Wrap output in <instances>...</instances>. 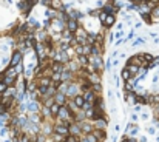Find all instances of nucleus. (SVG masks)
<instances>
[{"label":"nucleus","mask_w":159,"mask_h":142,"mask_svg":"<svg viewBox=\"0 0 159 142\" xmlns=\"http://www.w3.org/2000/svg\"><path fill=\"white\" fill-rule=\"evenodd\" d=\"M23 62V54L20 53L19 50H14L13 54H11V57H9V63H8V67H17L19 63H22Z\"/></svg>","instance_id":"nucleus-3"},{"label":"nucleus","mask_w":159,"mask_h":142,"mask_svg":"<svg viewBox=\"0 0 159 142\" xmlns=\"http://www.w3.org/2000/svg\"><path fill=\"white\" fill-rule=\"evenodd\" d=\"M136 140H137V142H148V139H147L145 136H139V137H137Z\"/></svg>","instance_id":"nucleus-44"},{"label":"nucleus","mask_w":159,"mask_h":142,"mask_svg":"<svg viewBox=\"0 0 159 142\" xmlns=\"http://www.w3.org/2000/svg\"><path fill=\"white\" fill-rule=\"evenodd\" d=\"M134 107V113H139L141 110H142V105L141 104H136V105H133Z\"/></svg>","instance_id":"nucleus-41"},{"label":"nucleus","mask_w":159,"mask_h":142,"mask_svg":"<svg viewBox=\"0 0 159 142\" xmlns=\"http://www.w3.org/2000/svg\"><path fill=\"white\" fill-rule=\"evenodd\" d=\"M111 68H113V60H111V57H108L104 62V70L105 71H111Z\"/></svg>","instance_id":"nucleus-29"},{"label":"nucleus","mask_w":159,"mask_h":142,"mask_svg":"<svg viewBox=\"0 0 159 142\" xmlns=\"http://www.w3.org/2000/svg\"><path fill=\"white\" fill-rule=\"evenodd\" d=\"M67 102H68V97L63 94V93H60V91H57L56 94H54V104H57L59 107H63V105H67Z\"/></svg>","instance_id":"nucleus-13"},{"label":"nucleus","mask_w":159,"mask_h":142,"mask_svg":"<svg viewBox=\"0 0 159 142\" xmlns=\"http://www.w3.org/2000/svg\"><path fill=\"white\" fill-rule=\"evenodd\" d=\"M40 116H42V119H45V121H51V111H50V108L48 107H42L40 108Z\"/></svg>","instance_id":"nucleus-20"},{"label":"nucleus","mask_w":159,"mask_h":142,"mask_svg":"<svg viewBox=\"0 0 159 142\" xmlns=\"http://www.w3.org/2000/svg\"><path fill=\"white\" fill-rule=\"evenodd\" d=\"M45 17H46V19H56V17H57V11L52 9V8H46Z\"/></svg>","instance_id":"nucleus-25"},{"label":"nucleus","mask_w":159,"mask_h":142,"mask_svg":"<svg viewBox=\"0 0 159 142\" xmlns=\"http://www.w3.org/2000/svg\"><path fill=\"white\" fill-rule=\"evenodd\" d=\"M100 11H104L105 14H114V16L119 13V9L114 6L113 0H108V2H105V3H104V6L100 8Z\"/></svg>","instance_id":"nucleus-8"},{"label":"nucleus","mask_w":159,"mask_h":142,"mask_svg":"<svg viewBox=\"0 0 159 142\" xmlns=\"http://www.w3.org/2000/svg\"><path fill=\"white\" fill-rule=\"evenodd\" d=\"M107 96H108V99H111V97H113V91H111V90H108V93H107Z\"/></svg>","instance_id":"nucleus-47"},{"label":"nucleus","mask_w":159,"mask_h":142,"mask_svg":"<svg viewBox=\"0 0 159 142\" xmlns=\"http://www.w3.org/2000/svg\"><path fill=\"white\" fill-rule=\"evenodd\" d=\"M136 36H137L136 29H134V28H131V29H130V32H128V36L125 37V42H127V40H133V39H136Z\"/></svg>","instance_id":"nucleus-30"},{"label":"nucleus","mask_w":159,"mask_h":142,"mask_svg":"<svg viewBox=\"0 0 159 142\" xmlns=\"http://www.w3.org/2000/svg\"><path fill=\"white\" fill-rule=\"evenodd\" d=\"M141 26H142V23H141V22H136V23H134V26H133V28H134V29H139Z\"/></svg>","instance_id":"nucleus-46"},{"label":"nucleus","mask_w":159,"mask_h":142,"mask_svg":"<svg viewBox=\"0 0 159 142\" xmlns=\"http://www.w3.org/2000/svg\"><path fill=\"white\" fill-rule=\"evenodd\" d=\"M46 139H48V136H45L44 133H39L36 136V142H46Z\"/></svg>","instance_id":"nucleus-32"},{"label":"nucleus","mask_w":159,"mask_h":142,"mask_svg":"<svg viewBox=\"0 0 159 142\" xmlns=\"http://www.w3.org/2000/svg\"><path fill=\"white\" fill-rule=\"evenodd\" d=\"M113 36H114V40H118V39H124L125 32L121 29V31H116V32H113Z\"/></svg>","instance_id":"nucleus-33"},{"label":"nucleus","mask_w":159,"mask_h":142,"mask_svg":"<svg viewBox=\"0 0 159 142\" xmlns=\"http://www.w3.org/2000/svg\"><path fill=\"white\" fill-rule=\"evenodd\" d=\"M3 142H13V140H11V137H5V140H3Z\"/></svg>","instance_id":"nucleus-50"},{"label":"nucleus","mask_w":159,"mask_h":142,"mask_svg":"<svg viewBox=\"0 0 159 142\" xmlns=\"http://www.w3.org/2000/svg\"><path fill=\"white\" fill-rule=\"evenodd\" d=\"M147 131H148V134H154V133H156V127L150 125V127L147 128Z\"/></svg>","instance_id":"nucleus-38"},{"label":"nucleus","mask_w":159,"mask_h":142,"mask_svg":"<svg viewBox=\"0 0 159 142\" xmlns=\"http://www.w3.org/2000/svg\"><path fill=\"white\" fill-rule=\"evenodd\" d=\"M93 107H94V104H90V102H83V105H82V108H80V110L87 111V110H90V108H93Z\"/></svg>","instance_id":"nucleus-36"},{"label":"nucleus","mask_w":159,"mask_h":142,"mask_svg":"<svg viewBox=\"0 0 159 142\" xmlns=\"http://www.w3.org/2000/svg\"><path fill=\"white\" fill-rule=\"evenodd\" d=\"M40 2H42V5H44V6L51 8V2H52V0H40Z\"/></svg>","instance_id":"nucleus-39"},{"label":"nucleus","mask_w":159,"mask_h":142,"mask_svg":"<svg viewBox=\"0 0 159 142\" xmlns=\"http://www.w3.org/2000/svg\"><path fill=\"white\" fill-rule=\"evenodd\" d=\"M59 108H60V107H59L57 104H52V105L50 107V111H51V117H52V119L59 114Z\"/></svg>","instance_id":"nucleus-28"},{"label":"nucleus","mask_w":159,"mask_h":142,"mask_svg":"<svg viewBox=\"0 0 159 142\" xmlns=\"http://www.w3.org/2000/svg\"><path fill=\"white\" fill-rule=\"evenodd\" d=\"M80 25H79V20H74V19H68V22L65 23V28L70 31V32H76L77 31V28H79Z\"/></svg>","instance_id":"nucleus-14"},{"label":"nucleus","mask_w":159,"mask_h":142,"mask_svg":"<svg viewBox=\"0 0 159 142\" xmlns=\"http://www.w3.org/2000/svg\"><path fill=\"white\" fill-rule=\"evenodd\" d=\"M77 124H79V127H80V130H82L83 134H88V133H93V131H94V125H93L91 121H88V119H85V121H80V122H77Z\"/></svg>","instance_id":"nucleus-9"},{"label":"nucleus","mask_w":159,"mask_h":142,"mask_svg":"<svg viewBox=\"0 0 159 142\" xmlns=\"http://www.w3.org/2000/svg\"><path fill=\"white\" fill-rule=\"evenodd\" d=\"M136 13H139L141 16H147V14H152V8L148 6L145 2H142V3H137V9H136Z\"/></svg>","instance_id":"nucleus-15"},{"label":"nucleus","mask_w":159,"mask_h":142,"mask_svg":"<svg viewBox=\"0 0 159 142\" xmlns=\"http://www.w3.org/2000/svg\"><path fill=\"white\" fill-rule=\"evenodd\" d=\"M51 140L52 142H65V139H67V136H62V134H59V133H54V131H52L51 133Z\"/></svg>","instance_id":"nucleus-24"},{"label":"nucleus","mask_w":159,"mask_h":142,"mask_svg":"<svg viewBox=\"0 0 159 142\" xmlns=\"http://www.w3.org/2000/svg\"><path fill=\"white\" fill-rule=\"evenodd\" d=\"M94 136L98 137L99 142H105L107 140V130H94Z\"/></svg>","instance_id":"nucleus-19"},{"label":"nucleus","mask_w":159,"mask_h":142,"mask_svg":"<svg viewBox=\"0 0 159 142\" xmlns=\"http://www.w3.org/2000/svg\"><path fill=\"white\" fill-rule=\"evenodd\" d=\"M114 85H116V88L119 86V76L118 74H114Z\"/></svg>","instance_id":"nucleus-43"},{"label":"nucleus","mask_w":159,"mask_h":142,"mask_svg":"<svg viewBox=\"0 0 159 142\" xmlns=\"http://www.w3.org/2000/svg\"><path fill=\"white\" fill-rule=\"evenodd\" d=\"M127 68L130 70V73H131V76L133 77H136L137 74H139V70H141V67H137V65H133V63H128V65H125Z\"/></svg>","instance_id":"nucleus-22"},{"label":"nucleus","mask_w":159,"mask_h":142,"mask_svg":"<svg viewBox=\"0 0 159 142\" xmlns=\"http://www.w3.org/2000/svg\"><path fill=\"white\" fill-rule=\"evenodd\" d=\"M111 142H118V136H116V134L111 136Z\"/></svg>","instance_id":"nucleus-48"},{"label":"nucleus","mask_w":159,"mask_h":142,"mask_svg":"<svg viewBox=\"0 0 159 142\" xmlns=\"http://www.w3.org/2000/svg\"><path fill=\"white\" fill-rule=\"evenodd\" d=\"M125 134L128 137H137V134H139V127H137L136 124H133V122H130L125 128Z\"/></svg>","instance_id":"nucleus-10"},{"label":"nucleus","mask_w":159,"mask_h":142,"mask_svg":"<svg viewBox=\"0 0 159 142\" xmlns=\"http://www.w3.org/2000/svg\"><path fill=\"white\" fill-rule=\"evenodd\" d=\"M0 104H2V94H0Z\"/></svg>","instance_id":"nucleus-51"},{"label":"nucleus","mask_w":159,"mask_h":142,"mask_svg":"<svg viewBox=\"0 0 159 142\" xmlns=\"http://www.w3.org/2000/svg\"><path fill=\"white\" fill-rule=\"evenodd\" d=\"M83 94V101L85 102H90V104H94V101H96V93H94L93 90H88V91H85V93H82Z\"/></svg>","instance_id":"nucleus-16"},{"label":"nucleus","mask_w":159,"mask_h":142,"mask_svg":"<svg viewBox=\"0 0 159 142\" xmlns=\"http://www.w3.org/2000/svg\"><path fill=\"white\" fill-rule=\"evenodd\" d=\"M152 19H153V20L159 19V5H158V6H154V8L152 9Z\"/></svg>","instance_id":"nucleus-31"},{"label":"nucleus","mask_w":159,"mask_h":142,"mask_svg":"<svg viewBox=\"0 0 159 142\" xmlns=\"http://www.w3.org/2000/svg\"><path fill=\"white\" fill-rule=\"evenodd\" d=\"M91 122L94 125V130H107L110 119L108 117H100V119H93Z\"/></svg>","instance_id":"nucleus-7"},{"label":"nucleus","mask_w":159,"mask_h":142,"mask_svg":"<svg viewBox=\"0 0 159 142\" xmlns=\"http://www.w3.org/2000/svg\"><path fill=\"white\" fill-rule=\"evenodd\" d=\"M8 63H9V57H3L2 59V65H6L8 67Z\"/></svg>","instance_id":"nucleus-45"},{"label":"nucleus","mask_w":159,"mask_h":142,"mask_svg":"<svg viewBox=\"0 0 159 142\" xmlns=\"http://www.w3.org/2000/svg\"><path fill=\"white\" fill-rule=\"evenodd\" d=\"M77 60V63L80 65V68H85L87 65H88V56H77V57H74Z\"/></svg>","instance_id":"nucleus-23"},{"label":"nucleus","mask_w":159,"mask_h":142,"mask_svg":"<svg viewBox=\"0 0 159 142\" xmlns=\"http://www.w3.org/2000/svg\"><path fill=\"white\" fill-rule=\"evenodd\" d=\"M121 79H122L124 82H128V80H131V79H133V76H131L130 70L127 68V67H124V68L121 70Z\"/></svg>","instance_id":"nucleus-18"},{"label":"nucleus","mask_w":159,"mask_h":142,"mask_svg":"<svg viewBox=\"0 0 159 142\" xmlns=\"http://www.w3.org/2000/svg\"><path fill=\"white\" fill-rule=\"evenodd\" d=\"M80 93V88H79V82H76V80H73V82H70L68 83V88H67V93H65V96L68 97V99H73L76 94H79Z\"/></svg>","instance_id":"nucleus-4"},{"label":"nucleus","mask_w":159,"mask_h":142,"mask_svg":"<svg viewBox=\"0 0 159 142\" xmlns=\"http://www.w3.org/2000/svg\"><path fill=\"white\" fill-rule=\"evenodd\" d=\"M88 65L93 67L94 71H98L99 74H102L105 70H104V59L102 56H88Z\"/></svg>","instance_id":"nucleus-2"},{"label":"nucleus","mask_w":159,"mask_h":142,"mask_svg":"<svg viewBox=\"0 0 159 142\" xmlns=\"http://www.w3.org/2000/svg\"><path fill=\"white\" fill-rule=\"evenodd\" d=\"M100 25H102V28H105V29L114 26V25H116V16H114V14H107V17H105V20L102 22Z\"/></svg>","instance_id":"nucleus-11"},{"label":"nucleus","mask_w":159,"mask_h":142,"mask_svg":"<svg viewBox=\"0 0 159 142\" xmlns=\"http://www.w3.org/2000/svg\"><path fill=\"white\" fill-rule=\"evenodd\" d=\"M137 121H139V114H137V113H131V114H130V122L136 124Z\"/></svg>","instance_id":"nucleus-35"},{"label":"nucleus","mask_w":159,"mask_h":142,"mask_svg":"<svg viewBox=\"0 0 159 142\" xmlns=\"http://www.w3.org/2000/svg\"><path fill=\"white\" fill-rule=\"evenodd\" d=\"M56 117L60 119V121H63V122H67L68 125L74 122V114H73V111L70 110L67 105H63V107L59 108V114H57Z\"/></svg>","instance_id":"nucleus-1"},{"label":"nucleus","mask_w":159,"mask_h":142,"mask_svg":"<svg viewBox=\"0 0 159 142\" xmlns=\"http://www.w3.org/2000/svg\"><path fill=\"white\" fill-rule=\"evenodd\" d=\"M144 43H145V39H144V37H136V39H133V42H131V47L136 48V47L144 45Z\"/></svg>","instance_id":"nucleus-27"},{"label":"nucleus","mask_w":159,"mask_h":142,"mask_svg":"<svg viewBox=\"0 0 159 142\" xmlns=\"http://www.w3.org/2000/svg\"><path fill=\"white\" fill-rule=\"evenodd\" d=\"M40 108H42L40 101H28L26 102V114L40 113Z\"/></svg>","instance_id":"nucleus-5"},{"label":"nucleus","mask_w":159,"mask_h":142,"mask_svg":"<svg viewBox=\"0 0 159 142\" xmlns=\"http://www.w3.org/2000/svg\"><path fill=\"white\" fill-rule=\"evenodd\" d=\"M124 97H125V101H127V104L128 105H136L137 104V94L136 93H130V94H124Z\"/></svg>","instance_id":"nucleus-17"},{"label":"nucleus","mask_w":159,"mask_h":142,"mask_svg":"<svg viewBox=\"0 0 159 142\" xmlns=\"http://www.w3.org/2000/svg\"><path fill=\"white\" fill-rule=\"evenodd\" d=\"M94 116H96V108H94V107L85 111V119H88V121H93Z\"/></svg>","instance_id":"nucleus-26"},{"label":"nucleus","mask_w":159,"mask_h":142,"mask_svg":"<svg viewBox=\"0 0 159 142\" xmlns=\"http://www.w3.org/2000/svg\"><path fill=\"white\" fill-rule=\"evenodd\" d=\"M85 80H87L90 85L102 83V74H99L98 71H91V73H87V76H85Z\"/></svg>","instance_id":"nucleus-6"},{"label":"nucleus","mask_w":159,"mask_h":142,"mask_svg":"<svg viewBox=\"0 0 159 142\" xmlns=\"http://www.w3.org/2000/svg\"><path fill=\"white\" fill-rule=\"evenodd\" d=\"M6 88H8V86H6V85L2 82V80H0V94H3V93L6 91Z\"/></svg>","instance_id":"nucleus-37"},{"label":"nucleus","mask_w":159,"mask_h":142,"mask_svg":"<svg viewBox=\"0 0 159 142\" xmlns=\"http://www.w3.org/2000/svg\"><path fill=\"white\" fill-rule=\"evenodd\" d=\"M73 102H74V104H76V107H77V108H82L83 102H85V101H83V94H82V93L76 94V96H74V97H73Z\"/></svg>","instance_id":"nucleus-21"},{"label":"nucleus","mask_w":159,"mask_h":142,"mask_svg":"<svg viewBox=\"0 0 159 142\" xmlns=\"http://www.w3.org/2000/svg\"><path fill=\"white\" fill-rule=\"evenodd\" d=\"M139 117L142 119V121H148V117H150V114H148V113H142Z\"/></svg>","instance_id":"nucleus-42"},{"label":"nucleus","mask_w":159,"mask_h":142,"mask_svg":"<svg viewBox=\"0 0 159 142\" xmlns=\"http://www.w3.org/2000/svg\"><path fill=\"white\" fill-rule=\"evenodd\" d=\"M124 42H125V37H124V39H118V40H114V45H116V47H121Z\"/></svg>","instance_id":"nucleus-40"},{"label":"nucleus","mask_w":159,"mask_h":142,"mask_svg":"<svg viewBox=\"0 0 159 142\" xmlns=\"http://www.w3.org/2000/svg\"><path fill=\"white\" fill-rule=\"evenodd\" d=\"M68 130H70V136H76V137H79V136H82V134H83L77 122H73V124H70Z\"/></svg>","instance_id":"nucleus-12"},{"label":"nucleus","mask_w":159,"mask_h":142,"mask_svg":"<svg viewBox=\"0 0 159 142\" xmlns=\"http://www.w3.org/2000/svg\"><path fill=\"white\" fill-rule=\"evenodd\" d=\"M119 130H121V127H119V125H114V131H116V133H118Z\"/></svg>","instance_id":"nucleus-49"},{"label":"nucleus","mask_w":159,"mask_h":142,"mask_svg":"<svg viewBox=\"0 0 159 142\" xmlns=\"http://www.w3.org/2000/svg\"><path fill=\"white\" fill-rule=\"evenodd\" d=\"M8 133H9V128L8 127H0V136H2V137H6Z\"/></svg>","instance_id":"nucleus-34"}]
</instances>
